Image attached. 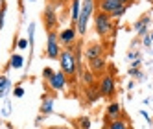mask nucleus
Instances as JSON below:
<instances>
[{
  "label": "nucleus",
  "mask_w": 153,
  "mask_h": 129,
  "mask_svg": "<svg viewBox=\"0 0 153 129\" xmlns=\"http://www.w3.org/2000/svg\"><path fill=\"white\" fill-rule=\"evenodd\" d=\"M137 31H138V35H148V26H142V28H138Z\"/></svg>",
  "instance_id": "bb28decb"
},
{
  "label": "nucleus",
  "mask_w": 153,
  "mask_h": 129,
  "mask_svg": "<svg viewBox=\"0 0 153 129\" xmlns=\"http://www.w3.org/2000/svg\"><path fill=\"white\" fill-rule=\"evenodd\" d=\"M126 9H127V6H122L120 9H116V11H114V13H113L111 17H116V19H118V17H122V15L126 13Z\"/></svg>",
  "instance_id": "b1692460"
},
{
  "label": "nucleus",
  "mask_w": 153,
  "mask_h": 129,
  "mask_svg": "<svg viewBox=\"0 0 153 129\" xmlns=\"http://www.w3.org/2000/svg\"><path fill=\"white\" fill-rule=\"evenodd\" d=\"M76 35H78V31H76V26L72 24V28H67V30H63L61 33H59V44H65V46H70L74 44V41H76Z\"/></svg>",
  "instance_id": "6e6552de"
},
{
  "label": "nucleus",
  "mask_w": 153,
  "mask_h": 129,
  "mask_svg": "<svg viewBox=\"0 0 153 129\" xmlns=\"http://www.w3.org/2000/svg\"><path fill=\"white\" fill-rule=\"evenodd\" d=\"M120 114H122V107H120V103L113 102L107 107V120H118Z\"/></svg>",
  "instance_id": "9d476101"
},
{
  "label": "nucleus",
  "mask_w": 153,
  "mask_h": 129,
  "mask_svg": "<svg viewBox=\"0 0 153 129\" xmlns=\"http://www.w3.org/2000/svg\"><path fill=\"white\" fill-rule=\"evenodd\" d=\"M22 64H24V57L20 53H13L11 59H9L7 68H22Z\"/></svg>",
  "instance_id": "4468645a"
},
{
  "label": "nucleus",
  "mask_w": 153,
  "mask_h": 129,
  "mask_svg": "<svg viewBox=\"0 0 153 129\" xmlns=\"http://www.w3.org/2000/svg\"><path fill=\"white\" fill-rule=\"evenodd\" d=\"M102 53H103V46L96 42V44H92L89 50H87V59L91 61V59H94V57H102Z\"/></svg>",
  "instance_id": "9b49d317"
},
{
  "label": "nucleus",
  "mask_w": 153,
  "mask_h": 129,
  "mask_svg": "<svg viewBox=\"0 0 153 129\" xmlns=\"http://www.w3.org/2000/svg\"><path fill=\"white\" fill-rule=\"evenodd\" d=\"M103 68H105V59L103 57H94V59H91V72L100 74Z\"/></svg>",
  "instance_id": "f8f14e48"
},
{
  "label": "nucleus",
  "mask_w": 153,
  "mask_h": 129,
  "mask_svg": "<svg viewBox=\"0 0 153 129\" xmlns=\"http://www.w3.org/2000/svg\"><path fill=\"white\" fill-rule=\"evenodd\" d=\"M109 129H127V127H126V122L118 118V120H111V122H109Z\"/></svg>",
  "instance_id": "6ab92c4d"
},
{
  "label": "nucleus",
  "mask_w": 153,
  "mask_h": 129,
  "mask_svg": "<svg viewBox=\"0 0 153 129\" xmlns=\"http://www.w3.org/2000/svg\"><path fill=\"white\" fill-rule=\"evenodd\" d=\"M148 22H149V17H142L138 22H135V30H138V28H142V26H148Z\"/></svg>",
  "instance_id": "412c9836"
},
{
  "label": "nucleus",
  "mask_w": 153,
  "mask_h": 129,
  "mask_svg": "<svg viewBox=\"0 0 153 129\" xmlns=\"http://www.w3.org/2000/svg\"><path fill=\"white\" fill-rule=\"evenodd\" d=\"M13 96H15V98H22V96H24V89L22 87H15L13 89Z\"/></svg>",
  "instance_id": "4be33fe9"
},
{
  "label": "nucleus",
  "mask_w": 153,
  "mask_h": 129,
  "mask_svg": "<svg viewBox=\"0 0 153 129\" xmlns=\"http://www.w3.org/2000/svg\"><path fill=\"white\" fill-rule=\"evenodd\" d=\"M98 89H100V94H102V96H105V98H111V96L114 94V79H113V76H103Z\"/></svg>",
  "instance_id": "0eeeda50"
},
{
  "label": "nucleus",
  "mask_w": 153,
  "mask_h": 129,
  "mask_svg": "<svg viewBox=\"0 0 153 129\" xmlns=\"http://www.w3.org/2000/svg\"><path fill=\"white\" fill-rule=\"evenodd\" d=\"M17 46H19V48H20V50H24V48H26V46H28V41H26V39H20V41H19V42H17Z\"/></svg>",
  "instance_id": "a878e982"
},
{
  "label": "nucleus",
  "mask_w": 153,
  "mask_h": 129,
  "mask_svg": "<svg viewBox=\"0 0 153 129\" xmlns=\"http://www.w3.org/2000/svg\"><path fill=\"white\" fill-rule=\"evenodd\" d=\"M46 83H48V87L52 89V90H63L65 89V85H67V76H65L63 72H53L52 76L46 79Z\"/></svg>",
  "instance_id": "39448f33"
},
{
  "label": "nucleus",
  "mask_w": 153,
  "mask_h": 129,
  "mask_svg": "<svg viewBox=\"0 0 153 129\" xmlns=\"http://www.w3.org/2000/svg\"><path fill=\"white\" fill-rule=\"evenodd\" d=\"M61 53V46H59V39L56 31H48V42H46V56L50 59H57Z\"/></svg>",
  "instance_id": "20e7f679"
},
{
  "label": "nucleus",
  "mask_w": 153,
  "mask_h": 129,
  "mask_svg": "<svg viewBox=\"0 0 153 129\" xmlns=\"http://www.w3.org/2000/svg\"><path fill=\"white\" fill-rule=\"evenodd\" d=\"M30 2H35V0H30Z\"/></svg>",
  "instance_id": "72a5a7b5"
},
{
  "label": "nucleus",
  "mask_w": 153,
  "mask_h": 129,
  "mask_svg": "<svg viewBox=\"0 0 153 129\" xmlns=\"http://www.w3.org/2000/svg\"><path fill=\"white\" fill-rule=\"evenodd\" d=\"M124 4H120L118 0H100V11L107 13V15H113L116 9H120Z\"/></svg>",
  "instance_id": "1a4fd4ad"
},
{
  "label": "nucleus",
  "mask_w": 153,
  "mask_h": 129,
  "mask_svg": "<svg viewBox=\"0 0 153 129\" xmlns=\"http://www.w3.org/2000/svg\"><path fill=\"white\" fill-rule=\"evenodd\" d=\"M151 42H153V41H151V37H149V35H144V44H146V46H149Z\"/></svg>",
  "instance_id": "c85d7f7f"
},
{
  "label": "nucleus",
  "mask_w": 153,
  "mask_h": 129,
  "mask_svg": "<svg viewBox=\"0 0 153 129\" xmlns=\"http://www.w3.org/2000/svg\"><path fill=\"white\" fill-rule=\"evenodd\" d=\"M42 19H45V24H46L48 31H52L53 28L57 26V13H56V6H53V4H48V6L45 7Z\"/></svg>",
  "instance_id": "423d86ee"
},
{
  "label": "nucleus",
  "mask_w": 153,
  "mask_h": 129,
  "mask_svg": "<svg viewBox=\"0 0 153 129\" xmlns=\"http://www.w3.org/2000/svg\"><path fill=\"white\" fill-rule=\"evenodd\" d=\"M94 26H96V33L98 35H102V37H105L109 31H111V28H113V24H111V15H107V13H96V17H94Z\"/></svg>",
  "instance_id": "7ed1b4c3"
},
{
  "label": "nucleus",
  "mask_w": 153,
  "mask_h": 129,
  "mask_svg": "<svg viewBox=\"0 0 153 129\" xmlns=\"http://www.w3.org/2000/svg\"><path fill=\"white\" fill-rule=\"evenodd\" d=\"M4 17H6V6L2 4V7H0V30L4 26Z\"/></svg>",
  "instance_id": "5701e85b"
},
{
  "label": "nucleus",
  "mask_w": 153,
  "mask_h": 129,
  "mask_svg": "<svg viewBox=\"0 0 153 129\" xmlns=\"http://www.w3.org/2000/svg\"><path fill=\"white\" fill-rule=\"evenodd\" d=\"M79 11H81V0H72V24H76Z\"/></svg>",
  "instance_id": "f3484780"
},
{
  "label": "nucleus",
  "mask_w": 153,
  "mask_h": 129,
  "mask_svg": "<svg viewBox=\"0 0 153 129\" xmlns=\"http://www.w3.org/2000/svg\"><path fill=\"white\" fill-rule=\"evenodd\" d=\"M2 4H4V0H2Z\"/></svg>",
  "instance_id": "f704fd0d"
},
{
  "label": "nucleus",
  "mask_w": 153,
  "mask_h": 129,
  "mask_svg": "<svg viewBox=\"0 0 153 129\" xmlns=\"http://www.w3.org/2000/svg\"><path fill=\"white\" fill-rule=\"evenodd\" d=\"M100 98H102V94H100V89H98V87H92V85H91V87L87 89V102L94 103V102H98Z\"/></svg>",
  "instance_id": "ddd939ff"
},
{
  "label": "nucleus",
  "mask_w": 153,
  "mask_h": 129,
  "mask_svg": "<svg viewBox=\"0 0 153 129\" xmlns=\"http://www.w3.org/2000/svg\"><path fill=\"white\" fill-rule=\"evenodd\" d=\"M59 64H61V72L65 74V76H74V74L78 72V61H76L74 50L70 46L61 50V53H59Z\"/></svg>",
  "instance_id": "f03ea898"
},
{
  "label": "nucleus",
  "mask_w": 153,
  "mask_h": 129,
  "mask_svg": "<svg viewBox=\"0 0 153 129\" xmlns=\"http://www.w3.org/2000/svg\"><path fill=\"white\" fill-rule=\"evenodd\" d=\"M79 127L81 129H91V118H87V116L79 118Z\"/></svg>",
  "instance_id": "aec40b11"
},
{
  "label": "nucleus",
  "mask_w": 153,
  "mask_h": 129,
  "mask_svg": "<svg viewBox=\"0 0 153 129\" xmlns=\"http://www.w3.org/2000/svg\"><path fill=\"white\" fill-rule=\"evenodd\" d=\"M9 87H11V83H9L7 76L6 74H0V98H4V96L7 94Z\"/></svg>",
  "instance_id": "2eb2a0df"
},
{
  "label": "nucleus",
  "mask_w": 153,
  "mask_h": 129,
  "mask_svg": "<svg viewBox=\"0 0 153 129\" xmlns=\"http://www.w3.org/2000/svg\"><path fill=\"white\" fill-rule=\"evenodd\" d=\"M52 74H53V70H52L50 67H46L45 70H42V78H45V79H48V78L52 76Z\"/></svg>",
  "instance_id": "393cba45"
},
{
  "label": "nucleus",
  "mask_w": 153,
  "mask_h": 129,
  "mask_svg": "<svg viewBox=\"0 0 153 129\" xmlns=\"http://www.w3.org/2000/svg\"><path fill=\"white\" fill-rule=\"evenodd\" d=\"M59 2H67V0H59Z\"/></svg>",
  "instance_id": "473e14b6"
},
{
  "label": "nucleus",
  "mask_w": 153,
  "mask_h": 129,
  "mask_svg": "<svg viewBox=\"0 0 153 129\" xmlns=\"http://www.w3.org/2000/svg\"><path fill=\"white\" fill-rule=\"evenodd\" d=\"M92 11H94V0H81V11H79V17L76 20V31L78 35H85L87 33V24L92 17Z\"/></svg>",
  "instance_id": "f257e3e1"
},
{
  "label": "nucleus",
  "mask_w": 153,
  "mask_h": 129,
  "mask_svg": "<svg viewBox=\"0 0 153 129\" xmlns=\"http://www.w3.org/2000/svg\"><path fill=\"white\" fill-rule=\"evenodd\" d=\"M50 129H68V127H63V125H59V127H50Z\"/></svg>",
  "instance_id": "7c9ffc66"
},
{
  "label": "nucleus",
  "mask_w": 153,
  "mask_h": 129,
  "mask_svg": "<svg viewBox=\"0 0 153 129\" xmlns=\"http://www.w3.org/2000/svg\"><path fill=\"white\" fill-rule=\"evenodd\" d=\"M149 37H151V41H153V33H151V35H149Z\"/></svg>",
  "instance_id": "2f4dec72"
},
{
  "label": "nucleus",
  "mask_w": 153,
  "mask_h": 129,
  "mask_svg": "<svg viewBox=\"0 0 153 129\" xmlns=\"http://www.w3.org/2000/svg\"><path fill=\"white\" fill-rule=\"evenodd\" d=\"M120 4H124V6H127V4H131V0H118Z\"/></svg>",
  "instance_id": "c756f323"
},
{
  "label": "nucleus",
  "mask_w": 153,
  "mask_h": 129,
  "mask_svg": "<svg viewBox=\"0 0 153 129\" xmlns=\"http://www.w3.org/2000/svg\"><path fill=\"white\" fill-rule=\"evenodd\" d=\"M33 39H35V24L31 22L28 26V44H30V48H33Z\"/></svg>",
  "instance_id": "a211bd4d"
},
{
  "label": "nucleus",
  "mask_w": 153,
  "mask_h": 129,
  "mask_svg": "<svg viewBox=\"0 0 153 129\" xmlns=\"http://www.w3.org/2000/svg\"><path fill=\"white\" fill-rule=\"evenodd\" d=\"M53 100H56V98H42L41 114H50V113L53 111Z\"/></svg>",
  "instance_id": "dca6fc26"
},
{
  "label": "nucleus",
  "mask_w": 153,
  "mask_h": 129,
  "mask_svg": "<svg viewBox=\"0 0 153 129\" xmlns=\"http://www.w3.org/2000/svg\"><path fill=\"white\" fill-rule=\"evenodd\" d=\"M129 74H131V76H135V78H140V76H142L138 68H133V70H129Z\"/></svg>",
  "instance_id": "cd10ccee"
}]
</instances>
